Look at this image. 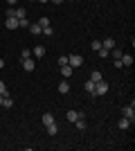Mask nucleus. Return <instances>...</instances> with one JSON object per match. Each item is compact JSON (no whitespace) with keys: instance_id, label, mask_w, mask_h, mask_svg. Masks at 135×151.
<instances>
[{"instance_id":"1","label":"nucleus","mask_w":135,"mask_h":151,"mask_svg":"<svg viewBox=\"0 0 135 151\" xmlns=\"http://www.w3.org/2000/svg\"><path fill=\"white\" fill-rule=\"evenodd\" d=\"M68 63L77 70V68H81V65H84V57H81V54H70V57H68Z\"/></svg>"},{"instance_id":"2","label":"nucleus","mask_w":135,"mask_h":151,"mask_svg":"<svg viewBox=\"0 0 135 151\" xmlns=\"http://www.w3.org/2000/svg\"><path fill=\"white\" fill-rule=\"evenodd\" d=\"M59 72H61V77H63V79H68V77L74 75V68H72L70 63H65V65H59Z\"/></svg>"},{"instance_id":"3","label":"nucleus","mask_w":135,"mask_h":151,"mask_svg":"<svg viewBox=\"0 0 135 151\" xmlns=\"http://www.w3.org/2000/svg\"><path fill=\"white\" fill-rule=\"evenodd\" d=\"M106 93H108V83L104 81V79H101V81H97L95 83V93H92V95H106Z\"/></svg>"},{"instance_id":"4","label":"nucleus","mask_w":135,"mask_h":151,"mask_svg":"<svg viewBox=\"0 0 135 151\" xmlns=\"http://www.w3.org/2000/svg\"><path fill=\"white\" fill-rule=\"evenodd\" d=\"M124 117H126V120H131V122H135V104H133V101L124 108Z\"/></svg>"},{"instance_id":"5","label":"nucleus","mask_w":135,"mask_h":151,"mask_svg":"<svg viewBox=\"0 0 135 151\" xmlns=\"http://www.w3.org/2000/svg\"><path fill=\"white\" fill-rule=\"evenodd\" d=\"M5 27L7 29H18V18H16V16H7Z\"/></svg>"},{"instance_id":"6","label":"nucleus","mask_w":135,"mask_h":151,"mask_svg":"<svg viewBox=\"0 0 135 151\" xmlns=\"http://www.w3.org/2000/svg\"><path fill=\"white\" fill-rule=\"evenodd\" d=\"M20 61H23V68L27 70V72H32L34 68H36V63H34V59L29 57V59H20Z\"/></svg>"},{"instance_id":"7","label":"nucleus","mask_w":135,"mask_h":151,"mask_svg":"<svg viewBox=\"0 0 135 151\" xmlns=\"http://www.w3.org/2000/svg\"><path fill=\"white\" fill-rule=\"evenodd\" d=\"M84 117V113H79V111H68V122H77Z\"/></svg>"},{"instance_id":"8","label":"nucleus","mask_w":135,"mask_h":151,"mask_svg":"<svg viewBox=\"0 0 135 151\" xmlns=\"http://www.w3.org/2000/svg\"><path fill=\"white\" fill-rule=\"evenodd\" d=\"M131 124H133V122H131V120H126V117H122V120L117 122V129H122V131H126V129H131Z\"/></svg>"},{"instance_id":"9","label":"nucleus","mask_w":135,"mask_h":151,"mask_svg":"<svg viewBox=\"0 0 135 151\" xmlns=\"http://www.w3.org/2000/svg\"><path fill=\"white\" fill-rule=\"evenodd\" d=\"M59 93H61V95H65V93H70V83L65 81V79H63V81H61V83H59Z\"/></svg>"},{"instance_id":"10","label":"nucleus","mask_w":135,"mask_h":151,"mask_svg":"<svg viewBox=\"0 0 135 151\" xmlns=\"http://www.w3.org/2000/svg\"><path fill=\"white\" fill-rule=\"evenodd\" d=\"M32 54H34V57H36V59H41V57H43V54H45V47H43V45H36V47H34V50H32Z\"/></svg>"},{"instance_id":"11","label":"nucleus","mask_w":135,"mask_h":151,"mask_svg":"<svg viewBox=\"0 0 135 151\" xmlns=\"http://www.w3.org/2000/svg\"><path fill=\"white\" fill-rule=\"evenodd\" d=\"M45 129H47V133H50V135H56V133H59V124H56V122H52V124H47Z\"/></svg>"},{"instance_id":"12","label":"nucleus","mask_w":135,"mask_h":151,"mask_svg":"<svg viewBox=\"0 0 135 151\" xmlns=\"http://www.w3.org/2000/svg\"><path fill=\"white\" fill-rule=\"evenodd\" d=\"M41 122H43V126H47V124H52V122H54V115L52 113H45L43 117H41Z\"/></svg>"},{"instance_id":"13","label":"nucleus","mask_w":135,"mask_h":151,"mask_svg":"<svg viewBox=\"0 0 135 151\" xmlns=\"http://www.w3.org/2000/svg\"><path fill=\"white\" fill-rule=\"evenodd\" d=\"M101 47H106V50H113V47H115V41H113V38H104V41H101Z\"/></svg>"},{"instance_id":"14","label":"nucleus","mask_w":135,"mask_h":151,"mask_svg":"<svg viewBox=\"0 0 135 151\" xmlns=\"http://www.w3.org/2000/svg\"><path fill=\"white\" fill-rule=\"evenodd\" d=\"M122 65H133V57H131V54H122Z\"/></svg>"},{"instance_id":"15","label":"nucleus","mask_w":135,"mask_h":151,"mask_svg":"<svg viewBox=\"0 0 135 151\" xmlns=\"http://www.w3.org/2000/svg\"><path fill=\"white\" fill-rule=\"evenodd\" d=\"M14 16H16V18H27V12H25V9H23V7H20V9H14Z\"/></svg>"},{"instance_id":"16","label":"nucleus","mask_w":135,"mask_h":151,"mask_svg":"<svg viewBox=\"0 0 135 151\" xmlns=\"http://www.w3.org/2000/svg\"><path fill=\"white\" fill-rule=\"evenodd\" d=\"M97 57L108 59V57H110V50H106V47H99V50H97Z\"/></svg>"},{"instance_id":"17","label":"nucleus","mask_w":135,"mask_h":151,"mask_svg":"<svg viewBox=\"0 0 135 151\" xmlns=\"http://www.w3.org/2000/svg\"><path fill=\"white\" fill-rule=\"evenodd\" d=\"M29 32L39 36V34H41V25H39V23H29Z\"/></svg>"},{"instance_id":"18","label":"nucleus","mask_w":135,"mask_h":151,"mask_svg":"<svg viewBox=\"0 0 135 151\" xmlns=\"http://www.w3.org/2000/svg\"><path fill=\"white\" fill-rule=\"evenodd\" d=\"M90 81H101V72H99V70H95V72H90Z\"/></svg>"},{"instance_id":"19","label":"nucleus","mask_w":135,"mask_h":151,"mask_svg":"<svg viewBox=\"0 0 135 151\" xmlns=\"http://www.w3.org/2000/svg\"><path fill=\"white\" fill-rule=\"evenodd\" d=\"M84 90H88V93H95V81H90V79H88V81L84 83Z\"/></svg>"},{"instance_id":"20","label":"nucleus","mask_w":135,"mask_h":151,"mask_svg":"<svg viewBox=\"0 0 135 151\" xmlns=\"http://www.w3.org/2000/svg\"><path fill=\"white\" fill-rule=\"evenodd\" d=\"M2 106H5V108H11V106H14V99L9 97V95L5 97V101H2Z\"/></svg>"},{"instance_id":"21","label":"nucleus","mask_w":135,"mask_h":151,"mask_svg":"<svg viewBox=\"0 0 135 151\" xmlns=\"http://www.w3.org/2000/svg\"><path fill=\"white\" fill-rule=\"evenodd\" d=\"M39 25H41V29H43V27H50V18H47V16H43V18L39 20Z\"/></svg>"},{"instance_id":"22","label":"nucleus","mask_w":135,"mask_h":151,"mask_svg":"<svg viewBox=\"0 0 135 151\" xmlns=\"http://www.w3.org/2000/svg\"><path fill=\"white\" fill-rule=\"evenodd\" d=\"M41 34H43V36H52V34H54L52 25H50V27H43V29H41Z\"/></svg>"},{"instance_id":"23","label":"nucleus","mask_w":135,"mask_h":151,"mask_svg":"<svg viewBox=\"0 0 135 151\" xmlns=\"http://www.w3.org/2000/svg\"><path fill=\"white\" fill-rule=\"evenodd\" d=\"M74 124H77V129H79V131H84L86 126H88V124H86V122H84V117H81V120H77V122H74Z\"/></svg>"},{"instance_id":"24","label":"nucleus","mask_w":135,"mask_h":151,"mask_svg":"<svg viewBox=\"0 0 135 151\" xmlns=\"http://www.w3.org/2000/svg\"><path fill=\"white\" fill-rule=\"evenodd\" d=\"M29 57H32V50H23L20 52V59H29Z\"/></svg>"},{"instance_id":"25","label":"nucleus","mask_w":135,"mask_h":151,"mask_svg":"<svg viewBox=\"0 0 135 151\" xmlns=\"http://www.w3.org/2000/svg\"><path fill=\"white\" fill-rule=\"evenodd\" d=\"M0 95H9V90H7L5 81H0Z\"/></svg>"},{"instance_id":"26","label":"nucleus","mask_w":135,"mask_h":151,"mask_svg":"<svg viewBox=\"0 0 135 151\" xmlns=\"http://www.w3.org/2000/svg\"><path fill=\"white\" fill-rule=\"evenodd\" d=\"M18 27H29V20H27V18H20L18 20Z\"/></svg>"},{"instance_id":"27","label":"nucleus","mask_w":135,"mask_h":151,"mask_svg":"<svg viewBox=\"0 0 135 151\" xmlns=\"http://www.w3.org/2000/svg\"><path fill=\"white\" fill-rule=\"evenodd\" d=\"M99 47H101V41H97V38H95V41H92V50H99Z\"/></svg>"},{"instance_id":"28","label":"nucleus","mask_w":135,"mask_h":151,"mask_svg":"<svg viewBox=\"0 0 135 151\" xmlns=\"http://www.w3.org/2000/svg\"><path fill=\"white\" fill-rule=\"evenodd\" d=\"M68 63V57H59V65H65Z\"/></svg>"},{"instance_id":"29","label":"nucleus","mask_w":135,"mask_h":151,"mask_svg":"<svg viewBox=\"0 0 135 151\" xmlns=\"http://www.w3.org/2000/svg\"><path fill=\"white\" fill-rule=\"evenodd\" d=\"M5 97H7V95H0V106H2V101H5Z\"/></svg>"},{"instance_id":"30","label":"nucleus","mask_w":135,"mask_h":151,"mask_svg":"<svg viewBox=\"0 0 135 151\" xmlns=\"http://www.w3.org/2000/svg\"><path fill=\"white\" fill-rule=\"evenodd\" d=\"M50 2H56V5H61V2H65V0H50Z\"/></svg>"},{"instance_id":"31","label":"nucleus","mask_w":135,"mask_h":151,"mask_svg":"<svg viewBox=\"0 0 135 151\" xmlns=\"http://www.w3.org/2000/svg\"><path fill=\"white\" fill-rule=\"evenodd\" d=\"M7 2H9V5H16V2H18V0H7Z\"/></svg>"},{"instance_id":"32","label":"nucleus","mask_w":135,"mask_h":151,"mask_svg":"<svg viewBox=\"0 0 135 151\" xmlns=\"http://www.w3.org/2000/svg\"><path fill=\"white\" fill-rule=\"evenodd\" d=\"M2 68H5V61H2V59H0V70H2Z\"/></svg>"},{"instance_id":"33","label":"nucleus","mask_w":135,"mask_h":151,"mask_svg":"<svg viewBox=\"0 0 135 151\" xmlns=\"http://www.w3.org/2000/svg\"><path fill=\"white\" fill-rule=\"evenodd\" d=\"M36 2H50V0H36Z\"/></svg>"},{"instance_id":"34","label":"nucleus","mask_w":135,"mask_h":151,"mask_svg":"<svg viewBox=\"0 0 135 151\" xmlns=\"http://www.w3.org/2000/svg\"><path fill=\"white\" fill-rule=\"evenodd\" d=\"M32 2H36V0H32Z\"/></svg>"}]
</instances>
